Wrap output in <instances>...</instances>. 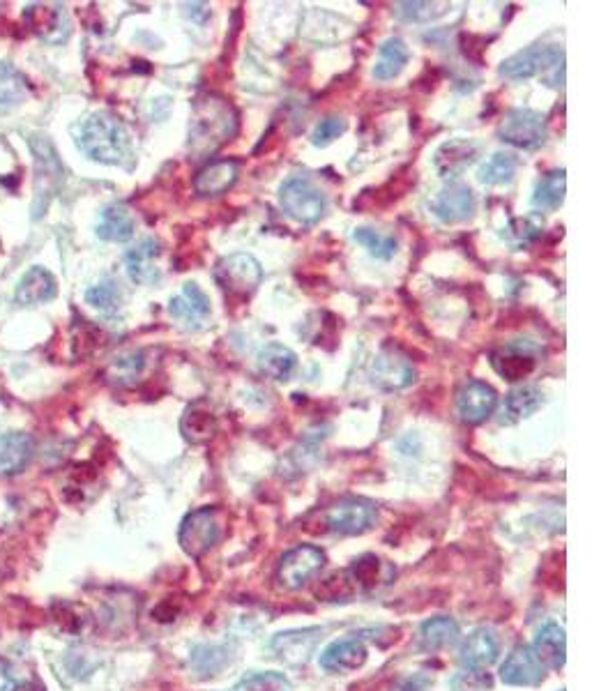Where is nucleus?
I'll return each mask as SVG.
<instances>
[{"mask_svg": "<svg viewBox=\"0 0 615 691\" xmlns=\"http://www.w3.org/2000/svg\"><path fill=\"white\" fill-rule=\"evenodd\" d=\"M410 58V51L406 47V42L401 37H390L381 44V51H378V60L374 67V77L378 81H390L394 77H399L404 72V67Z\"/></svg>", "mask_w": 615, "mask_h": 691, "instance_id": "7c9ffc66", "label": "nucleus"}, {"mask_svg": "<svg viewBox=\"0 0 615 691\" xmlns=\"http://www.w3.org/2000/svg\"><path fill=\"white\" fill-rule=\"evenodd\" d=\"M394 574L397 572H394V567L390 563H385V560L371 556V553L355 560L351 572H348L351 581L355 583V588H362L367 592L387 586V583L394 581Z\"/></svg>", "mask_w": 615, "mask_h": 691, "instance_id": "a878e982", "label": "nucleus"}, {"mask_svg": "<svg viewBox=\"0 0 615 691\" xmlns=\"http://www.w3.org/2000/svg\"><path fill=\"white\" fill-rule=\"evenodd\" d=\"M279 203L288 217L300 224L321 222L328 212V196L305 176L288 178L279 189Z\"/></svg>", "mask_w": 615, "mask_h": 691, "instance_id": "7ed1b4c3", "label": "nucleus"}, {"mask_svg": "<svg viewBox=\"0 0 615 691\" xmlns=\"http://www.w3.org/2000/svg\"><path fill=\"white\" fill-rule=\"evenodd\" d=\"M544 671L530 645H516L500 666V680L512 687H535L544 680Z\"/></svg>", "mask_w": 615, "mask_h": 691, "instance_id": "f8f14e48", "label": "nucleus"}, {"mask_svg": "<svg viewBox=\"0 0 615 691\" xmlns=\"http://www.w3.org/2000/svg\"><path fill=\"white\" fill-rule=\"evenodd\" d=\"M162 254V245L155 238H146L134 249H129L125 256L127 275L132 282L153 286L162 279V270L157 268V258Z\"/></svg>", "mask_w": 615, "mask_h": 691, "instance_id": "a211bd4d", "label": "nucleus"}, {"mask_svg": "<svg viewBox=\"0 0 615 691\" xmlns=\"http://www.w3.org/2000/svg\"><path fill=\"white\" fill-rule=\"evenodd\" d=\"M477 208L475 194L468 185H447L436 194V199L431 201V212L440 219L443 224H461L473 219Z\"/></svg>", "mask_w": 615, "mask_h": 691, "instance_id": "9b49d317", "label": "nucleus"}, {"mask_svg": "<svg viewBox=\"0 0 615 691\" xmlns=\"http://www.w3.org/2000/svg\"><path fill=\"white\" fill-rule=\"evenodd\" d=\"M491 364L500 376L507 378V381H521V378L533 374V369L537 367V358L533 348L519 341V344H510L503 348V351L493 353Z\"/></svg>", "mask_w": 615, "mask_h": 691, "instance_id": "5701e85b", "label": "nucleus"}, {"mask_svg": "<svg viewBox=\"0 0 615 691\" xmlns=\"http://www.w3.org/2000/svg\"><path fill=\"white\" fill-rule=\"evenodd\" d=\"M3 691H47V689H44L37 680H26V678H21V680L7 682V685L3 687Z\"/></svg>", "mask_w": 615, "mask_h": 691, "instance_id": "a18cd8bd", "label": "nucleus"}, {"mask_svg": "<svg viewBox=\"0 0 615 691\" xmlns=\"http://www.w3.org/2000/svg\"><path fill=\"white\" fill-rule=\"evenodd\" d=\"M493 682L487 673L482 671H466L452 678L454 691H491Z\"/></svg>", "mask_w": 615, "mask_h": 691, "instance_id": "37998d69", "label": "nucleus"}, {"mask_svg": "<svg viewBox=\"0 0 615 691\" xmlns=\"http://www.w3.org/2000/svg\"><path fill=\"white\" fill-rule=\"evenodd\" d=\"M353 240L360 242L362 247H367L369 254L381 258V261L392 258L399 249V240L394 238V235H385L376 229H369V226H360V229H355Z\"/></svg>", "mask_w": 615, "mask_h": 691, "instance_id": "c9c22d12", "label": "nucleus"}, {"mask_svg": "<svg viewBox=\"0 0 615 691\" xmlns=\"http://www.w3.org/2000/svg\"><path fill=\"white\" fill-rule=\"evenodd\" d=\"M533 652L537 655L539 662L546 668H563L565 666V652H567V639H565V629L556 625V622H549L539 629L535 636Z\"/></svg>", "mask_w": 615, "mask_h": 691, "instance_id": "bb28decb", "label": "nucleus"}, {"mask_svg": "<svg viewBox=\"0 0 615 691\" xmlns=\"http://www.w3.org/2000/svg\"><path fill=\"white\" fill-rule=\"evenodd\" d=\"M498 136L500 141L510 143L514 148L535 150L546 141L549 127H546V118L542 113L533 109H512L500 123Z\"/></svg>", "mask_w": 615, "mask_h": 691, "instance_id": "6e6552de", "label": "nucleus"}, {"mask_svg": "<svg viewBox=\"0 0 615 691\" xmlns=\"http://www.w3.org/2000/svg\"><path fill=\"white\" fill-rule=\"evenodd\" d=\"M86 300L88 305H93L100 311H118L120 305H123V291H120V286L116 282L106 279V282L88 288Z\"/></svg>", "mask_w": 615, "mask_h": 691, "instance_id": "58836bf2", "label": "nucleus"}, {"mask_svg": "<svg viewBox=\"0 0 615 691\" xmlns=\"http://www.w3.org/2000/svg\"><path fill=\"white\" fill-rule=\"evenodd\" d=\"M26 21L30 30L47 42H65L70 35V17L63 5H30Z\"/></svg>", "mask_w": 615, "mask_h": 691, "instance_id": "f3484780", "label": "nucleus"}, {"mask_svg": "<svg viewBox=\"0 0 615 691\" xmlns=\"http://www.w3.org/2000/svg\"><path fill=\"white\" fill-rule=\"evenodd\" d=\"M516 169H519V159H516L512 153H496L480 166L477 178H480V182H484V185H491V187L510 185L516 176Z\"/></svg>", "mask_w": 615, "mask_h": 691, "instance_id": "72a5a7b5", "label": "nucleus"}, {"mask_svg": "<svg viewBox=\"0 0 615 691\" xmlns=\"http://www.w3.org/2000/svg\"><path fill=\"white\" fill-rule=\"evenodd\" d=\"M217 655H222V650L217 648H210V645H201V648L194 650L192 655V664L196 666V671H201L203 675H215L217 673V666L212 664L217 659Z\"/></svg>", "mask_w": 615, "mask_h": 691, "instance_id": "c03bdc74", "label": "nucleus"}, {"mask_svg": "<svg viewBox=\"0 0 615 691\" xmlns=\"http://www.w3.org/2000/svg\"><path fill=\"white\" fill-rule=\"evenodd\" d=\"M238 134V113L233 104L219 95H205L196 102L189 125V148L196 159H203L229 143Z\"/></svg>", "mask_w": 615, "mask_h": 691, "instance_id": "f257e3e1", "label": "nucleus"}, {"mask_svg": "<svg viewBox=\"0 0 615 691\" xmlns=\"http://www.w3.org/2000/svg\"><path fill=\"white\" fill-rule=\"evenodd\" d=\"M325 567V553L318 546L302 544L284 553L277 567V581L284 590H300L321 574Z\"/></svg>", "mask_w": 615, "mask_h": 691, "instance_id": "0eeeda50", "label": "nucleus"}, {"mask_svg": "<svg viewBox=\"0 0 615 691\" xmlns=\"http://www.w3.org/2000/svg\"><path fill=\"white\" fill-rule=\"evenodd\" d=\"M459 641V625L452 618H431L420 629V645L427 652H440Z\"/></svg>", "mask_w": 615, "mask_h": 691, "instance_id": "2f4dec72", "label": "nucleus"}, {"mask_svg": "<svg viewBox=\"0 0 615 691\" xmlns=\"http://www.w3.org/2000/svg\"><path fill=\"white\" fill-rule=\"evenodd\" d=\"M323 639V629L309 627V629H293V632L277 634L270 643V650L275 652L277 659L286 664H307L309 657L314 655L316 645Z\"/></svg>", "mask_w": 615, "mask_h": 691, "instance_id": "4468645a", "label": "nucleus"}, {"mask_svg": "<svg viewBox=\"0 0 615 691\" xmlns=\"http://www.w3.org/2000/svg\"><path fill=\"white\" fill-rule=\"evenodd\" d=\"M498 406V394L484 381H470L457 394L459 417L466 424H482Z\"/></svg>", "mask_w": 615, "mask_h": 691, "instance_id": "ddd939ff", "label": "nucleus"}, {"mask_svg": "<svg viewBox=\"0 0 615 691\" xmlns=\"http://www.w3.org/2000/svg\"><path fill=\"white\" fill-rule=\"evenodd\" d=\"M500 652V641L498 634L489 627H480L475 632L468 634V639L463 641L461 652H459V662L468 671H484L498 659Z\"/></svg>", "mask_w": 615, "mask_h": 691, "instance_id": "2eb2a0df", "label": "nucleus"}, {"mask_svg": "<svg viewBox=\"0 0 615 691\" xmlns=\"http://www.w3.org/2000/svg\"><path fill=\"white\" fill-rule=\"evenodd\" d=\"M136 231V219L132 210L123 203H113L104 208L100 224H97V235L109 242H127Z\"/></svg>", "mask_w": 615, "mask_h": 691, "instance_id": "cd10ccee", "label": "nucleus"}, {"mask_svg": "<svg viewBox=\"0 0 615 691\" xmlns=\"http://www.w3.org/2000/svg\"><path fill=\"white\" fill-rule=\"evenodd\" d=\"M367 662V648L358 639H341L323 650L321 666L332 675H348Z\"/></svg>", "mask_w": 615, "mask_h": 691, "instance_id": "aec40b11", "label": "nucleus"}, {"mask_svg": "<svg viewBox=\"0 0 615 691\" xmlns=\"http://www.w3.org/2000/svg\"><path fill=\"white\" fill-rule=\"evenodd\" d=\"M447 3H397V17L404 21H415V24H424L440 17L445 12Z\"/></svg>", "mask_w": 615, "mask_h": 691, "instance_id": "ea45409f", "label": "nucleus"}, {"mask_svg": "<svg viewBox=\"0 0 615 691\" xmlns=\"http://www.w3.org/2000/svg\"><path fill=\"white\" fill-rule=\"evenodd\" d=\"M477 155H480V146L475 141L452 139L436 150L434 166L438 176L459 178L463 171H468L470 164H475Z\"/></svg>", "mask_w": 615, "mask_h": 691, "instance_id": "6ab92c4d", "label": "nucleus"}, {"mask_svg": "<svg viewBox=\"0 0 615 691\" xmlns=\"http://www.w3.org/2000/svg\"><path fill=\"white\" fill-rule=\"evenodd\" d=\"M143 367H146L143 353H132V355H125V358L116 360L111 371H113V378H116L118 383H132L134 378L141 374Z\"/></svg>", "mask_w": 615, "mask_h": 691, "instance_id": "79ce46f5", "label": "nucleus"}, {"mask_svg": "<svg viewBox=\"0 0 615 691\" xmlns=\"http://www.w3.org/2000/svg\"><path fill=\"white\" fill-rule=\"evenodd\" d=\"M26 79L10 65H0V104L12 106L26 97Z\"/></svg>", "mask_w": 615, "mask_h": 691, "instance_id": "4c0bfd02", "label": "nucleus"}, {"mask_svg": "<svg viewBox=\"0 0 615 691\" xmlns=\"http://www.w3.org/2000/svg\"><path fill=\"white\" fill-rule=\"evenodd\" d=\"M565 187H567L565 169L546 173V176L539 180V185L533 194V208L542 212L558 210L565 201Z\"/></svg>", "mask_w": 615, "mask_h": 691, "instance_id": "473e14b6", "label": "nucleus"}, {"mask_svg": "<svg viewBox=\"0 0 615 691\" xmlns=\"http://www.w3.org/2000/svg\"><path fill=\"white\" fill-rule=\"evenodd\" d=\"M180 429L189 443H205L217 434V417L205 401H196L182 415Z\"/></svg>", "mask_w": 615, "mask_h": 691, "instance_id": "c85d7f7f", "label": "nucleus"}, {"mask_svg": "<svg viewBox=\"0 0 615 691\" xmlns=\"http://www.w3.org/2000/svg\"><path fill=\"white\" fill-rule=\"evenodd\" d=\"M298 367V358L288 346L268 344L258 353V369L272 381H288Z\"/></svg>", "mask_w": 615, "mask_h": 691, "instance_id": "c756f323", "label": "nucleus"}, {"mask_svg": "<svg viewBox=\"0 0 615 691\" xmlns=\"http://www.w3.org/2000/svg\"><path fill=\"white\" fill-rule=\"evenodd\" d=\"M35 454V440L28 434H12L0 436V477H12L24 473L28 463L33 461Z\"/></svg>", "mask_w": 615, "mask_h": 691, "instance_id": "4be33fe9", "label": "nucleus"}, {"mask_svg": "<svg viewBox=\"0 0 615 691\" xmlns=\"http://www.w3.org/2000/svg\"><path fill=\"white\" fill-rule=\"evenodd\" d=\"M235 691H293V685L284 673L265 671L245 675V678L235 685Z\"/></svg>", "mask_w": 615, "mask_h": 691, "instance_id": "e433bc0d", "label": "nucleus"}, {"mask_svg": "<svg viewBox=\"0 0 615 691\" xmlns=\"http://www.w3.org/2000/svg\"><path fill=\"white\" fill-rule=\"evenodd\" d=\"M346 127L348 123L344 118L330 116L316 125L314 134H311V141H314V146H330L334 139H339V136L346 132Z\"/></svg>", "mask_w": 615, "mask_h": 691, "instance_id": "a19ab883", "label": "nucleus"}, {"mask_svg": "<svg viewBox=\"0 0 615 691\" xmlns=\"http://www.w3.org/2000/svg\"><path fill=\"white\" fill-rule=\"evenodd\" d=\"M544 233V222L542 217L528 215V217H516L510 222V226L503 229V238L510 242L514 249H523L528 245H533L535 240H539V235Z\"/></svg>", "mask_w": 615, "mask_h": 691, "instance_id": "f704fd0d", "label": "nucleus"}, {"mask_svg": "<svg viewBox=\"0 0 615 691\" xmlns=\"http://www.w3.org/2000/svg\"><path fill=\"white\" fill-rule=\"evenodd\" d=\"M565 65V51L556 44H533L526 51L514 53L500 65V74L510 81H523L535 74L556 70Z\"/></svg>", "mask_w": 615, "mask_h": 691, "instance_id": "423d86ee", "label": "nucleus"}, {"mask_svg": "<svg viewBox=\"0 0 615 691\" xmlns=\"http://www.w3.org/2000/svg\"><path fill=\"white\" fill-rule=\"evenodd\" d=\"M58 295V282L49 270L44 268H30L24 277L19 279L17 286V300L19 305L35 307L42 302H49Z\"/></svg>", "mask_w": 615, "mask_h": 691, "instance_id": "b1692460", "label": "nucleus"}, {"mask_svg": "<svg viewBox=\"0 0 615 691\" xmlns=\"http://www.w3.org/2000/svg\"><path fill=\"white\" fill-rule=\"evenodd\" d=\"M544 404V394L539 387L526 385V387H516L510 394H507L503 406H500V424H516L521 420H526L533 413H537Z\"/></svg>", "mask_w": 615, "mask_h": 691, "instance_id": "393cba45", "label": "nucleus"}, {"mask_svg": "<svg viewBox=\"0 0 615 691\" xmlns=\"http://www.w3.org/2000/svg\"><path fill=\"white\" fill-rule=\"evenodd\" d=\"M325 523L332 533L339 535H364L378 523V507L364 498L339 500L325 512Z\"/></svg>", "mask_w": 615, "mask_h": 691, "instance_id": "1a4fd4ad", "label": "nucleus"}, {"mask_svg": "<svg viewBox=\"0 0 615 691\" xmlns=\"http://www.w3.org/2000/svg\"><path fill=\"white\" fill-rule=\"evenodd\" d=\"M240 166L233 159H217V162H210L208 166H203L199 171V176L194 178V189L196 194L203 196V199H210V196H222L229 192L238 180Z\"/></svg>", "mask_w": 615, "mask_h": 691, "instance_id": "412c9836", "label": "nucleus"}, {"mask_svg": "<svg viewBox=\"0 0 615 691\" xmlns=\"http://www.w3.org/2000/svg\"><path fill=\"white\" fill-rule=\"evenodd\" d=\"M210 298L201 291V286L196 282H187L182 293L171 298L169 302V314L178 318L180 323H185L189 330L203 328V323L210 316Z\"/></svg>", "mask_w": 615, "mask_h": 691, "instance_id": "dca6fc26", "label": "nucleus"}, {"mask_svg": "<svg viewBox=\"0 0 615 691\" xmlns=\"http://www.w3.org/2000/svg\"><path fill=\"white\" fill-rule=\"evenodd\" d=\"M79 146L90 159L102 164H125L127 157L132 155L129 146V134L125 125L120 123L111 113H93L86 123L81 125L79 132Z\"/></svg>", "mask_w": 615, "mask_h": 691, "instance_id": "f03ea898", "label": "nucleus"}, {"mask_svg": "<svg viewBox=\"0 0 615 691\" xmlns=\"http://www.w3.org/2000/svg\"><path fill=\"white\" fill-rule=\"evenodd\" d=\"M263 279V268L252 254L224 256L215 268V284L229 298H247Z\"/></svg>", "mask_w": 615, "mask_h": 691, "instance_id": "39448f33", "label": "nucleus"}, {"mask_svg": "<svg viewBox=\"0 0 615 691\" xmlns=\"http://www.w3.org/2000/svg\"><path fill=\"white\" fill-rule=\"evenodd\" d=\"M224 535V519L217 507H199L189 512L180 526L178 542L182 551L192 558H201Z\"/></svg>", "mask_w": 615, "mask_h": 691, "instance_id": "20e7f679", "label": "nucleus"}, {"mask_svg": "<svg viewBox=\"0 0 615 691\" xmlns=\"http://www.w3.org/2000/svg\"><path fill=\"white\" fill-rule=\"evenodd\" d=\"M560 691H565V689H560Z\"/></svg>", "mask_w": 615, "mask_h": 691, "instance_id": "49530a36", "label": "nucleus"}, {"mask_svg": "<svg viewBox=\"0 0 615 691\" xmlns=\"http://www.w3.org/2000/svg\"><path fill=\"white\" fill-rule=\"evenodd\" d=\"M415 364L399 348L387 346L371 364V383L383 392H399L415 383Z\"/></svg>", "mask_w": 615, "mask_h": 691, "instance_id": "9d476101", "label": "nucleus"}]
</instances>
